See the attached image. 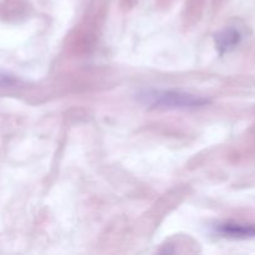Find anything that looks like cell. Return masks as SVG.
I'll use <instances>...</instances> for the list:
<instances>
[{"label": "cell", "instance_id": "obj_4", "mask_svg": "<svg viewBox=\"0 0 255 255\" xmlns=\"http://www.w3.org/2000/svg\"><path fill=\"white\" fill-rule=\"evenodd\" d=\"M17 84V80L12 77L11 75H7L5 72H0V89H5V87H11Z\"/></svg>", "mask_w": 255, "mask_h": 255}, {"label": "cell", "instance_id": "obj_2", "mask_svg": "<svg viewBox=\"0 0 255 255\" xmlns=\"http://www.w3.org/2000/svg\"><path fill=\"white\" fill-rule=\"evenodd\" d=\"M242 40L241 32L234 27H228V29L222 30L221 32L216 35V45L217 49L219 50L221 54L228 52L233 50L239 41Z\"/></svg>", "mask_w": 255, "mask_h": 255}, {"label": "cell", "instance_id": "obj_3", "mask_svg": "<svg viewBox=\"0 0 255 255\" xmlns=\"http://www.w3.org/2000/svg\"><path fill=\"white\" fill-rule=\"evenodd\" d=\"M219 233L229 237H252L255 236V228L242 224H223L218 227Z\"/></svg>", "mask_w": 255, "mask_h": 255}, {"label": "cell", "instance_id": "obj_1", "mask_svg": "<svg viewBox=\"0 0 255 255\" xmlns=\"http://www.w3.org/2000/svg\"><path fill=\"white\" fill-rule=\"evenodd\" d=\"M146 102L154 109L162 110H187L196 109L208 104L206 99L181 91H153L146 92L143 96Z\"/></svg>", "mask_w": 255, "mask_h": 255}]
</instances>
